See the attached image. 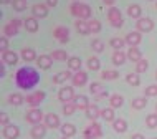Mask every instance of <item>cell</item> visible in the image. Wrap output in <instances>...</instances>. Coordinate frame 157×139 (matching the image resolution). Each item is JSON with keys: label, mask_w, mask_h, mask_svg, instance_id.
<instances>
[{"label": "cell", "mask_w": 157, "mask_h": 139, "mask_svg": "<svg viewBox=\"0 0 157 139\" xmlns=\"http://www.w3.org/2000/svg\"><path fill=\"white\" fill-rule=\"evenodd\" d=\"M38 83H40V73L35 68H32V66H22V68L17 70V73H15L17 88L28 91L32 88H35Z\"/></svg>", "instance_id": "1"}, {"label": "cell", "mask_w": 157, "mask_h": 139, "mask_svg": "<svg viewBox=\"0 0 157 139\" xmlns=\"http://www.w3.org/2000/svg\"><path fill=\"white\" fill-rule=\"evenodd\" d=\"M70 12H71V15H75L76 18H81V20H90L91 14H93L91 7L83 2H73L70 5Z\"/></svg>", "instance_id": "2"}, {"label": "cell", "mask_w": 157, "mask_h": 139, "mask_svg": "<svg viewBox=\"0 0 157 139\" xmlns=\"http://www.w3.org/2000/svg\"><path fill=\"white\" fill-rule=\"evenodd\" d=\"M83 136H84V139H99L101 136H103V128H101L99 123L91 121V124L84 129Z\"/></svg>", "instance_id": "3"}, {"label": "cell", "mask_w": 157, "mask_h": 139, "mask_svg": "<svg viewBox=\"0 0 157 139\" xmlns=\"http://www.w3.org/2000/svg\"><path fill=\"white\" fill-rule=\"evenodd\" d=\"M108 20H109V23H111L114 28H121L122 23H124V20H122V14H121V10L117 7H111L108 10Z\"/></svg>", "instance_id": "4"}, {"label": "cell", "mask_w": 157, "mask_h": 139, "mask_svg": "<svg viewBox=\"0 0 157 139\" xmlns=\"http://www.w3.org/2000/svg\"><path fill=\"white\" fill-rule=\"evenodd\" d=\"M45 99V91H33L28 96H25V103L30 108H38Z\"/></svg>", "instance_id": "5"}, {"label": "cell", "mask_w": 157, "mask_h": 139, "mask_svg": "<svg viewBox=\"0 0 157 139\" xmlns=\"http://www.w3.org/2000/svg\"><path fill=\"white\" fill-rule=\"evenodd\" d=\"M22 25H23V22L20 18H12L10 22L3 27V35H5V37H15L17 33H18V30H20Z\"/></svg>", "instance_id": "6"}, {"label": "cell", "mask_w": 157, "mask_h": 139, "mask_svg": "<svg viewBox=\"0 0 157 139\" xmlns=\"http://www.w3.org/2000/svg\"><path fill=\"white\" fill-rule=\"evenodd\" d=\"M154 20L149 18V17H141V18L136 22V30L141 32V33H147V32H152L154 30Z\"/></svg>", "instance_id": "7"}, {"label": "cell", "mask_w": 157, "mask_h": 139, "mask_svg": "<svg viewBox=\"0 0 157 139\" xmlns=\"http://www.w3.org/2000/svg\"><path fill=\"white\" fill-rule=\"evenodd\" d=\"M25 119H27V123H30L33 126V124H40L41 121L45 119V116L38 108H30L27 113V116H25Z\"/></svg>", "instance_id": "8"}, {"label": "cell", "mask_w": 157, "mask_h": 139, "mask_svg": "<svg viewBox=\"0 0 157 139\" xmlns=\"http://www.w3.org/2000/svg\"><path fill=\"white\" fill-rule=\"evenodd\" d=\"M58 99L61 101L63 104L65 103H71L75 99V90L73 86H63L60 91H58Z\"/></svg>", "instance_id": "9"}, {"label": "cell", "mask_w": 157, "mask_h": 139, "mask_svg": "<svg viewBox=\"0 0 157 139\" xmlns=\"http://www.w3.org/2000/svg\"><path fill=\"white\" fill-rule=\"evenodd\" d=\"M53 37L60 41V43H68V41H70V30H68V27L60 25V27H56L53 30Z\"/></svg>", "instance_id": "10"}, {"label": "cell", "mask_w": 157, "mask_h": 139, "mask_svg": "<svg viewBox=\"0 0 157 139\" xmlns=\"http://www.w3.org/2000/svg\"><path fill=\"white\" fill-rule=\"evenodd\" d=\"M2 134H3V137H5V139H18V136H20V129H18V126H15V124L10 123V124L3 126Z\"/></svg>", "instance_id": "11"}, {"label": "cell", "mask_w": 157, "mask_h": 139, "mask_svg": "<svg viewBox=\"0 0 157 139\" xmlns=\"http://www.w3.org/2000/svg\"><path fill=\"white\" fill-rule=\"evenodd\" d=\"M71 83H73V86H76V88L84 86L88 83V73H86V71H83V70L75 71L73 78H71Z\"/></svg>", "instance_id": "12"}, {"label": "cell", "mask_w": 157, "mask_h": 139, "mask_svg": "<svg viewBox=\"0 0 157 139\" xmlns=\"http://www.w3.org/2000/svg\"><path fill=\"white\" fill-rule=\"evenodd\" d=\"M48 8L50 7L46 3H35L32 7V17H35V18H45L48 15Z\"/></svg>", "instance_id": "13"}, {"label": "cell", "mask_w": 157, "mask_h": 139, "mask_svg": "<svg viewBox=\"0 0 157 139\" xmlns=\"http://www.w3.org/2000/svg\"><path fill=\"white\" fill-rule=\"evenodd\" d=\"M46 126L45 123H40V124H33L32 126V129H30V136L33 139H43L45 137V134H46Z\"/></svg>", "instance_id": "14"}, {"label": "cell", "mask_w": 157, "mask_h": 139, "mask_svg": "<svg viewBox=\"0 0 157 139\" xmlns=\"http://www.w3.org/2000/svg\"><path fill=\"white\" fill-rule=\"evenodd\" d=\"M43 123L46 128H50V129H56V128H60V118H58V114H55V113H48V114H45V119H43Z\"/></svg>", "instance_id": "15"}, {"label": "cell", "mask_w": 157, "mask_h": 139, "mask_svg": "<svg viewBox=\"0 0 157 139\" xmlns=\"http://www.w3.org/2000/svg\"><path fill=\"white\" fill-rule=\"evenodd\" d=\"M124 40H126V43L129 45V46H137L142 41V33L137 32V30H136V32H129L126 35Z\"/></svg>", "instance_id": "16"}, {"label": "cell", "mask_w": 157, "mask_h": 139, "mask_svg": "<svg viewBox=\"0 0 157 139\" xmlns=\"http://www.w3.org/2000/svg\"><path fill=\"white\" fill-rule=\"evenodd\" d=\"M2 61L5 65H10V66H15L18 63V55L12 50H7V52H2Z\"/></svg>", "instance_id": "17"}, {"label": "cell", "mask_w": 157, "mask_h": 139, "mask_svg": "<svg viewBox=\"0 0 157 139\" xmlns=\"http://www.w3.org/2000/svg\"><path fill=\"white\" fill-rule=\"evenodd\" d=\"M53 58H52V55H40V56L36 58V65H38V68H41V70H50L52 68V65H53Z\"/></svg>", "instance_id": "18"}, {"label": "cell", "mask_w": 157, "mask_h": 139, "mask_svg": "<svg viewBox=\"0 0 157 139\" xmlns=\"http://www.w3.org/2000/svg\"><path fill=\"white\" fill-rule=\"evenodd\" d=\"M23 27L27 28V32L36 33L38 28H40V25H38V18H35V17H28V18H25L23 20Z\"/></svg>", "instance_id": "19"}, {"label": "cell", "mask_w": 157, "mask_h": 139, "mask_svg": "<svg viewBox=\"0 0 157 139\" xmlns=\"http://www.w3.org/2000/svg\"><path fill=\"white\" fill-rule=\"evenodd\" d=\"M73 78V75H71V70H66V71H60V73H56L53 76V83H56V85H63L65 81Z\"/></svg>", "instance_id": "20"}, {"label": "cell", "mask_w": 157, "mask_h": 139, "mask_svg": "<svg viewBox=\"0 0 157 139\" xmlns=\"http://www.w3.org/2000/svg\"><path fill=\"white\" fill-rule=\"evenodd\" d=\"M126 55H127V60L129 61L137 63L139 60H142V53H141V50H139L137 46H129V52H127Z\"/></svg>", "instance_id": "21"}, {"label": "cell", "mask_w": 157, "mask_h": 139, "mask_svg": "<svg viewBox=\"0 0 157 139\" xmlns=\"http://www.w3.org/2000/svg\"><path fill=\"white\" fill-rule=\"evenodd\" d=\"M113 129L116 133H119V134L126 133L127 131V121L122 119V118H116V119L113 121Z\"/></svg>", "instance_id": "22"}, {"label": "cell", "mask_w": 157, "mask_h": 139, "mask_svg": "<svg viewBox=\"0 0 157 139\" xmlns=\"http://www.w3.org/2000/svg\"><path fill=\"white\" fill-rule=\"evenodd\" d=\"M60 131H61L63 137H71L76 134V126L71 124V123H65L63 126H60Z\"/></svg>", "instance_id": "23"}, {"label": "cell", "mask_w": 157, "mask_h": 139, "mask_svg": "<svg viewBox=\"0 0 157 139\" xmlns=\"http://www.w3.org/2000/svg\"><path fill=\"white\" fill-rule=\"evenodd\" d=\"M73 103L78 109H88V106H90V99H88L84 95H76Z\"/></svg>", "instance_id": "24"}, {"label": "cell", "mask_w": 157, "mask_h": 139, "mask_svg": "<svg viewBox=\"0 0 157 139\" xmlns=\"http://www.w3.org/2000/svg\"><path fill=\"white\" fill-rule=\"evenodd\" d=\"M75 27H76V30H78V33H81V35H90V25H88V20H81V18H78L75 22Z\"/></svg>", "instance_id": "25"}, {"label": "cell", "mask_w": 157, "mask_h": 139, "mask_svg": "<svg viewBox=\"0 0 157 139\" xmlns=\"http://www.w3.org/2000/svg\"><path fill=\"white\" fill-rule=\"evenodd\" d=\"M20 56H22L23 61H28V63H30V61H35L36 58H38V56H36V52H35L33 48H23L22 52H20Z\"/></svg>", "instance_id": "26"}, {"label": "cell", "mask_w": 157, "mask_h": 139, "mask_svg": "<svg viewBox=\"0 0 157 139\" xmlns=\"http://www.w3.org/2000/svg\"><path fill=\"white\" fill-rule=\"evenodd\" d=\"M86 111V116H88V119H91V121H96L98 118L101 116V109L96 106V104H90L88 106V109H84Z\"/></svg>", "instance_id": "27"}, {"label": "cell", "mask_w": 157, "mask_h": 139, "mask_svg": "<svg viewBox=\"0 0 157 139\" xmlns=\"http://www.w3.org/2000/svg\"><path fill=\"white\" fill-rule=\"evenodd\" d=\"M127 60V55L126 53H122L121 50H116V52L113 53V58H111V61L114 63L116 66H121V65H124Z\"/></svg>", "instance_id": "28"}, {"label": "cell", "mask_w": 157, "mask_h": 139, "mask_svg": "<svg viewBox=\"0 0 157 139\" xmlns=\"http://www.w3.org/2000/svg\"><path fill=\"white\" fill-rule=\"evenodd\" d=\"M127 15H129L131 18L139 20V18H141V15H142V8L139 7L137 3H132V5L127 7Z\"/></svg>", "instance_id": "29"}, {"label": "cell", "mask_w": 157, "mask_h": 139, "mask_svg": "<svg viewBox=\"0 0 157 139\" xmlns=\"http://www.w3.org/2000/svg\"><path fill=\"white\" fill-rule=\"evenodd\" d=\"M66 63H68V68L71 71H79L81 70V65H83L81 58H78V56H70Z\"/></svg>", "instance_id": "30"}, {"label": "cell", "mask_w": 157, "mask_h": 139, "mask_svg": "<svg viewBox=\"0 0 157 139\" xmlns=\"http://www.w3.org/2000/svg\"><path fill=\"white\" fill-rule=\"evenodd\" d=\"M23 95L22 93H10V96H8V104H12V106H20V104H23Z\"/></svg>", "instance_id": "31"}, {"label": "cell", "mask_w": 157, "mask_h": 139, "mask_svg": "<svg viewBox=\"0 0 157 139\" xmlns=\"http://www.w3.org/2000/svg\"><path fill=\"white\" fill-rule=\"evenodd\" d=\"M122 104H124V98H122L121 95H111L109 96V106L111 108H121Z\"/></svg>", "instance_id": "32"}, {"label": "cell", "mask_w": 157, "mask_h": 139, "mask_svg": "<svg viewBox=\"0 0 157 139\" xmlns=\"http://www.w3.org/2000/svg\"><path fill=\"white\" fill-rule=\"evenodd\" d=\"M101 118H103L104 121H109V123H113L114 119H116V114H114V108H104L101 109Z\"/></svg>", "instance_id": "33"}, {"label": "cell", "mask_w": 157, "mask_h": 139, "mask_svg": "<svg viewBox=\"0 0 157 139\" xmlns=\"http://www.w3.org/2000/svg\"><path fill=\"white\" fill-rule=\"evenodd\" d=\"M52 58L55 61H68V53L65 52V50H53L52 52Z\"/></svg>", "instance_id": "34"}, {"label": "cell", "mask_w": 157, "mask_h": 139, "mask_svg": "<svg viewBox=\"0 0 157 139\" xmlns=\"http://www.w3.org/2000/svg\"><path fill=\"white\" fill-rule=\"evenodd\" d=\"M126 81L129 86H139L141 85V78H139V73H129L126 75Z\"/></svg>", "instance_id": "35"}, {"label": "cell", "mask_w": 157, "mask_h": 139, "mask_svg": "<svg viewBox=\"0 0 157 139\" xmlns=\"http://www.w3.org/2000/svg\"><path fill=\"white\" fill-rule=\"evenodd\" d=\"M86 66L91 71H98V70H99V66H101L99 58H98V56H90V58H88V61H86Z\"/></svg>", "instance_id": "36"}, {"label": "cell", "mask_w": 157, "mask_h": 139, "mask_svg": "<svg viewBox=\"0 0 157 139\" xmlns=\"http://www.w3.org/2000/svg\"><path fill=\"white\" fill-rule=\"evenodd\" d=\"M131 106L134 109H144L147 106V98H142V96H137V98L132 99V103H131Z\"/></svg>", "instance_id": "37"}, {"label": "cell", "mask_w": 157, "mask_h": 139, "mask_svg": "<svg viewBox=\"0 0 157 139\" xmlns=\"http://www.w3.org/2000/svg\"><path fill=\"white\" fill-rule=\"evenodd\" d=\"M119 78V73L116 70H106L101 73V79H108V81H113V79H117Z\"/></svg>", "instance_id": "38"}, {"label": "cell", "mask_w": 157, "mask_h": 139, "mask_svg": "<svg viewBox=\"0 0 157 139\" xmlns=\"http://www.w3.org/2000/svg\"><path fill=\"white\" fill-rule=\"evenodd\" d=\"M88 25H90V32L91 33H99L101 28H103L101 22H99V20H96V18H90V20H88Z\"/></svg>", "instance_id": "39"}, {"label": "cell", "mask_w": 157, "mask_h": 139, "mask_svg": "<svg viewBox=\"0 0 157 139\" xmlns=\"http://www.w3.org/2000/svg\"><path fill=\"white\" fill-rule=\"evenodd\" d=\"M147 68H149V61L146 60V58H142V60H139L137 63H136V73H146Z\"/></svg>", "instance_id": "40"}, {"label": "cell", "mask_w": 157, "mask_h": 139, "mask_svg": "<svg viewBox=\"0 0 157 139\" xmlns=\"http://www.w3.org/2000/svg\"><path fill=\"white\" fill-rule=\"evenodd\" d=\"M146 126H147L149 129L157 128V113H151V114H147V118H146Z\"/></svg>", "instance_id": "41"}, {"label": "cell", "mask_w": 157, "mask_h": 139, "mask_svg": "<svg viewBox=\"0 0 157 139\" xmlns=\"http://www.w3.org/2000/svg\"><path fill=\"white\" fill-rule=\"evenodd\" d=\"M91 48L94 50L96 53H103V52H104V43H103V40L94 38V40L91 41Z\"/></svg>", "instance_id": "42"}, {"label": "cell", "mask_w": 157, "mask_h": 139, "mask_svg": "<svg viewBox=\"0 0 157 139\" xmlns=\"http://www.w3.org/2000/svg\"><path fill=\"white\" fill-rule=\"evenodd\" d=\"M12 7L15 12H23L27 8V0H12Z\"/></svg>", "instance_id": "43"}, {"label": "cell", "mask_w": 157, "mask_h": 139, "mask_svg": "<svg viewBox=\"0 0 157 139\" xmlns=\"http://www.w3.org/2000/svg\"><path fill=\"white\" fill-rule=\"evenodd\" d=\"M76 109H78V108L75 106L73 101H71V103H65V104H63V114H65V116H71Z\"/></svg>", "instance_id": "44"}, {"label": "cell", "mask_w": 157, "mask_h": 139, "mask_svg": "<svg viewBox=\"0 0 157 139\" xmlns=\"http://www.w3.org/2000/svg\"><path fill=\"white\" fill-rule=\"evenodd\" d=\"M126 45V40L122 38H111V46L114 48V52L116 50H122V46Z\"/></svg>", "instance_id": "45"}, {"label": "cell", "mask_w": 157, "mask_h": 139, "mask_svg": "<svg viewBox=\"0 0 157 139\" xmlns=\"http://www.w3.org/2000/svg\"><path fill=\"white\" fill-rule=\"evenodd\" d=\"M90 91L93 93V95H99V93H103L104 90H103V85H101V83H98V81H94V83H91L90 85Z\"/></svg>", "instance_id": "46"}, {"label": "cell", "mask_w": 157, "mask_h": 139, "mask_svg": "<svg viewBox=\"0 0 157 139\" xmlns=\"http://www.w3.org/2000/svg\"><path fill=\"white\" fill-rule=\"evenodd\" d=\"M146 98H152V96H157V85H149L146 88Z\"/></svg>", "instance_id": "47"}, {"label": "cell", "mask_w": 157, "mask_h": 139, "mask_svg": "<svg viewBox=\"0 0 157 139\" xmlns=\"http://www.w3.org/2000/svg\"><path fill=\"white\" fill-rule=\"evenodd\" d=\"M7 50H8V37L2 35V37H0V53L7 52Z\"/></svg>", "instance_id": "48"}, {"label": "cell", "mask_w": 157, "mask_h": 139, "mask_svg": "<svg viewBox=\"0 0 157 139\" xmlns=\"http://www.w3.org/2000/svg\"><path fill=\"white\" fill-rule=\"evenodd\" d=\"M0 124L2 126H7V124H10V119H8V114L7 113H0Z\"/></svg>", "instance_id": "49"}, {"label": "cell", "mask_w": 157, "mask_h": 139, "mask_svg": "<svg viewBox=\"0 0 157 139\" xmlns=\"http://www.w3.org/2000/svg\"><path fill=\"white\" fill-rule=\"evenodd\" d=\"M46 5H48L50 8H53V7L58 5V0H46Z\"/></svg>", "instance_id": "50"}, {"label": "cell", "mask_w": 157, "mask_h": 139, "mask_svg": "<svg viewBox=\"0 0 157 139\" xmlns=\"http://www.w3.org/2000/svg\"><path fill=\"white\" fill-rule=\"evenodd\" d=\"M131 139H146V136H144V134H141V133H136V134H132V136H131Z\"/></svg>", "instance_id": "51"}, {"label": "cell", "mask_w": 157, "mask_h": 139, "mask_svg": "<svg viewBox=\"0 0 157 139\" xmlns=\"http://www.w3.org/2000/svg\"><path fill=\"white\" fill-rule=\"evenodd\" d=\"M5 76V63L2 61V65H0V78Z\"/></svg>", "instance_id": "52"}, {"label": "cell", "mask_w": 157, "mask_h": 139, "mask_svg": "<svg viewBox=\"0 0 157 139\" xmlns=\"http://www.w3.org/2000/svg\"><path fill=\"white\" fill-rule=\"evenodd\" d=\"M103 2L106 3V5H109V7H113V5H114V2H116V0H103Z\"/></svg>", "instance_id": "53"}, {"label": "cell", "mask_w": 157, "mask_h": 139, "mask_svg": "<svg viewBox=\"0 0 157 139\" xmlns=\"http://www.w3.org/2000/svg\"><path fill=\"white\" fill-rule=\"evenodd\" d=\"M106 96H108V93H106V91H103V93H99V95H98L96 98H98V99H101V98H106Z\"/></svg>", "instance_id": "54"}, {"label": "cell", "mask_w": 157, "mask_h": 139, "mask_svg": "<svg viewBox=\"0 0 157 139\" xmlns=\"http://www.w3.org/2000/svg\"><path fill=\"white\" fill-rule=\"evenodd\" d=\"M12 0H0V3H2V5H7V3H10Z\"/></svg>", "instance_id": "55"}, {"label": "cell", "mask_w": 157, "mask_h": 139, "mask_svg": "<svg viewBox=\"0 0 157 139\" xmlns=\"http://www.w3.org/2000/svg\"><path fill=\"white\" fill-rule=\"evenodd\" d=\"M155 113H157V104H155Z\"/></svg>", "instance_id": "56"}, {"label": "cell", "mask_w": 157, "mask_h": 139, "mask_svg": "<svg viewBox=\"0 0 157 139\" xmlns=\"http://www.w3.org/2000/svg\"><path fill=\"white\" fill-rule=\"evenodd\" d=\"M155 79H157V71H155Z\"/></svg>", "instance_id": "57"}, {"label": "cell", "mask_w": 157, "mask_h": 139, "mask_svg": "<svg viewBox=\"0 0 157 139\" xmlns=\"http://www.w3.org/2000/svg\"><path fill=\"white\" fill-rule=\"evenodd\" d=\"M75 2H79V0H75Z\"/></svg>", "instance_id": "58"}, {"label": "cell", "mask_w": 157, "mask_h": 139, "mask_svg": "<svg viewBox=\"0 0 157 139\" xmlns=\"http://www.w3.org/2000/svg\"><path fill=\"white\" fill-rule=\"evenodd\" d=\"M152 139H157V137H152Z\"/></svg>", "instance_id": "59"}, {"label": "cell", "mask_w": 157, "mask_h": 139, "mask_svg": "<svg viewBox=\"0 0 157 139\" xmlns=\"http://www.w3.org/2000/svg\"><path fill=\"white\" fill-rule=\"evenodd\" d=\"M63 139H66V137H63Z\"/></svg>", "instance_id": "60"}, {"label": "cell", "mask_w": 157, "mask_h": 139, "mask_svg": "<svg viewBox=\"0 0 157 139\" xmlns=\"http://www.w3.org/2000/svg\"><path fill=\"white\" fill-rule=\"evenodd\" d=\"M155 7H157V5H155Z\"/></svg>", "instance_id": "61"}]
</instances>
